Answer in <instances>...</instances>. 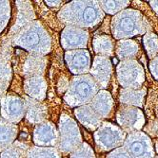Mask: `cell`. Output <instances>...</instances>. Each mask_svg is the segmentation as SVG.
Returning a JSON list of instances; mask_svg holds the SVG:
<instances>
[{
	"mask_svg": "<svg viewBox=\"0 0 158 158\" xmlns=\"http://www.w3.org/2000/svg\"><path fill=\"white\" fill-rule=\"evenodd\" d=\"M12 44L20 47L33 55L42 56L51 51V37L39 21H34L14 35Z\"/></svg>",
	"mask_w": 158,
	"mask_h": 158,
	"instance_id": "2",
	"label": "cell"
},
{
	"mask_svg": "<svg viewBox=\"0 0 158 158\" xmlns=\"http://www.w3.org/2000/svg\"><path fill=\"white\" fill-rule=\"evenodd\" d=\"M58 18L68 26L93 27L102 20L103 12L96 1H73L59 10Z\"/></svg>",
	"mask_w": 158,
	"mask_h": 158,
	"instance_id": "1",
	"label": "cell"
},
{
	"mask_svg": "<svg viewBox=\"0 0 158 158\" xmlns=\"http://www.w3.org/2000/svg\"><path fill=\"white\" fill-rule=\"evenodd\" d=\"M26 148L19 142L13 143L11 146L7 148L0 154V158H22L26 152Z\"/></svg>",
	"mask_w": 158,
	"mask_h": 158,
	"instance_id": "22",
	"label": "cell"
},
{
	"mask_svg": "<svg viewBox=\"0 0 158 158\" xmlns=\"http://www.w3.org/2000/svg\"><path fill=\"white\" fill-rule=\"evenodd\" d=\"M16 4L17 9V17L16 24L11 28V36L18 33L24 27L32 23V21L35 19V14L33 10L31 2L16 1Z\"/></svg>",
	"mask_w": 158,
	"mask_h": 158,
	"instance_id": "11",
	"label": "cell"
},
{
	"mask_svg": "<svg viewBox=\"0 0 158 158\" xmlns=\"http://www.w3.org/2000/svg\"><path fill=\"white\" fill-rule=\"evenodd\" d=\"M82 144L77 123L67 114H63L59 120V134L57 150L63 153L73 152Z\"/></svg>",
	"mask_w": 158,
	"mask_h": 158,
	"instance_id": "4",
	"label": "cell"
},
{
	"mask_svg": "<svg viewBox=\"0 0 158 158\" xmlns=\"http://www.w3.org/2000/svg\"><path fill=\"white\" fill-rule=\"evenodd\" d=\"M12 76L11 64L8 60L0 59V96H4L8 90Z\"/></svg>",
	"mask_w": 158,
	"mask_h": 158,
	"instance_id": "20",
	"label": "cell"
},
{
	"mask_svg": "<svg viewBox=\"0 0 158 158\" xmlns=\"http://www.w3.org/2000/svg\"><path fill=\"white\" fill-rule=\"evenodd\" d=\"M65 60L71 73L85 75L91 67V57L88 50L76 49L70 50L65 54Z\"/></svg>",
	"mask_w": 158,
	"mask_h": 158,
	"instance_id": "8",
	"label": "cell"
},
{
	"mask_svg": "<svg viewBox=\"0 0 158 158\" xmlns=\"http://www.w3.org/2000/svg\"><path fill=\"white\" fill-rule=\"evenodd\" d=\"M70 158H95V156L91 146L84 142L76 150L70 152Z\"/></svg>",
	"mask_w": 158,
	"mask_h": 158,
	"instance_id": "23",
	"label": "cell"
},
{
	"mask_svg": "<svg viewBox=\"0 0 158 158\" xmlns=\"http://www.w3.org/2000/svg\"><path fill=\"white\" fill-rule=\"evenodd\" d=\"M128 2H122V1H101L99 2L100 6L102 9L108 12V13H115L119 10H121L123 7H125Z\"/></svg>",
	"mask_w": 158,
	"mask_h": 158,
	"instance_id": "26",
	"label": "cell"
},
{
	"mask_svg": "<svg viewBox=\"0 0 158 158\" xmlns=\"http://www.w3.org/2000/svg\"><path fill=\"white\" fill-rule=\"evenodd\" d=\"M27 158H61V156L56 148L33 147L28 150Z\"/></svg>",
	"mask_w": 158,
	"mask_h": 158,
	"instance_id": "21",
	"label": "cell"
},
{
	"mask_svg": "<svg viewBox=\"0 0 158 158\" xmlns=\"http://www.w3.org/2000/svg\"><path fill=\"white\" fill-rule=\"evenodd\" d=\"M93 47L97 54L109 56L112 54L113 43L108 35H98L93 38Z\"/></svg>",
	"mask_w": 158,
	"mask_h": 158,
	"instance_id": "19",
	"label": "cell"
},
{
	"mask_svg": "<svg viewBox=\"0 0 158 158\" xmlns=\"http://www.w3.org/2000/svg\"><path fill=\"white\" fill-rule=\"evenodd\" d=\"M18 129L16 124L0 119V150H6L11 146L16 140Z\"/></svg>",
	"mask_w": 158,
	"mask_h": 158,
	"instance_id": "17",
	"label": "cell"
},
{
	"mask_svg": "<svg viewBox=\"0 0 158 158\" xmlns=\"http://www.w3.org/2000/svg\"><path fill=\"white\" fill-rule=\"evenodd\" d=\"M77 120L90 131H94L100 126L101 119L90 105H83L74 110Z\"/></svg>",
	"mask_w": 158,
	"mask_h": 158,
	"instance_id": "15",
	"label": "cell"
},
{
	"mask_svg": "<svg viewBox=\"0 0 158 158\" xmlns=\"http://www.w3.org/2000/svg\"><path fill=\"white\" fill-rule=\"evenodd\" d=\"M69 81H68V79L67 78H65V77H63L60 81H59V82H58V92L59 93H63V92H65L67 89H68V87H69Z\"/></svg>",
	"mask_w": 158,
	"mask_h": 158,
	"instance_id": "28",
	"label": "cell"
},
{
	"mask_svg": "<svg viewBox=\"0 0 158 158\" xmlns=\"http://www.w3.org/2000/svg\"><path fill=\"white\" fill-rule=\"evenodd\" d=\"M99 87L90 75H79L71 79L64 95V100L71 107L91 103Z\"/></svg>",
	"mask_w": 158,
	"mask_h": 158,
	"instance_id": "3",
	"label": "cell"
},
{
	"mask_svg": "<svg viewBox=\"0 0 158 158\" xmlns=\"http://www.w3.org/2000/svg\"><path fill=\"white\" fill-rule=\"evenodd\" d=\"M96 145L103 151H109L120 145L124 135L117 127L111 123H103L94 134Z\"/></svg>",
	"mask_w": 158,
	"mask_h": 158,
	"instance_id": "6",
	"label": "cell"
},
{
	"mask_svg": "<svg viewBox=\"0 0 158 158\" xmlns=\"http://www.w3.org/2000/svg\"><path fill=\"white\" fill-rule=\"evenodd\" d=\"M111 72V64L109 59L103 56H97L94 58L93 66L91 68V74L98 86L106 88L110 81Z\"/></svg>",
	"mask_w": 158,
	"mask_h": 158,
	"instance_id": "10",
	"label": "cell"
},
{
	"mask_svg": "<svg viewBox=\"0 0 158 158\" xmlns=\"http://www.w3.org/2000/svg\"><path fill=\"white\" fill-rule=\"evenodd\" d=\"M26 114L25 100L16 94H6L0 100V116L10 123L19 122Z\"/></svg>",
	"mask_w": 158,
	"mask_h": 158,
	"instance_id": "5",
	"label": "cell"
},
{
	"mask_svg": "<svg viewBox=\"0 0 158 158\" xmlns=\"http://www.w3.org/2000/svg\"><path fill=\"white\" fill-rule=\"evenodd\" d=\"M26 103V119L33 124L43 123L48 116V111L46 106L40 102L31 98H23Z\"/></svg>",
	"mask_w": 158,
	"mask_h": 158,
	"instance_id": "12",
	"label": "cell"
},
{
	"mask_svg": "<svg viewBox=\"0 0 158 158\" xmlns=\"http://www.w3.org/2000/svg\"><path fill=\"white\" fill-rule=\"evenodd\" d=\"M138 111L129 107H122L117 112V121L125 129L132 130L136 128Z\"/></svg>",
	"mask_w": 158,
	"mask_h": 158,
	"instance_id": "18",
	"label": "cell"
},
{
	"mask_svg": "<svg viewBox=\"0 0 158 158\" xmlns=\"http://www.w3.org/2000/svg\"><path fill=\"white\" fill-rule=\"evenodd\" d=\"M11 16V7L9 1H0V33L9 23Z\"/></svg>",
	"mask_w": 158,
	"mask_h": 158,
	"instance_id": "24",
	"label": "cell"
},
{
	"mask_svg": "<svg viewBox=\"0 0 158 158\" xmlns=\"http://www.w3.org/2000/svg\"><path fill=\"white\" fill-rule=\"evenodd\" d=\"M46 66L47 59L45 57L36 55L28 56L23 64L22 74L26 79L36 76H43Z\"/></svg>",
	"mask_w": 158,
	"mask_h": 158,
	"instance_id": "14",
	"label": "cell"
},
{
	"mask_svg": "<svg viewBox=\"0 0 158 158\" xmlns=\"http://www.w3.org/2000/svg\"><path fill=\"white\" fill-rule=\"evenodd\" d=\"M89 33L84 28L67 26L61 33L62 48L68 51L84 49L87 47Z\"/></svg>",
	"mask_w": 158,
	"mask_h": 158,
	"instance_id": "7",
	"label": "cell"
},
{
	"mask_svg": "<svg viewBox=\"0 0 158 158\" xmlns=\"http://www.w3.org/2000/svg\"><path fill=\"white\" fill-rule=\"evenodd\" d=\"M45 3L50 6V7H58L60 6L63 2L62 1H45Z\"/></svg>",
	"mask_w": 158,
	"mask_h": 158,
	"instance_id": "29",
	"label": "cell"
},
{
	"mask_svg": "<svg viewBox=\"0 0 158 158\" xmlns=\"http://www.w3.org/2000/svg\"><path fill=\"white\" fill-rule=\"evenodd\" d=\"M107 158H129V157H128V154L122 149H118L116 151L112 152L111 153H110Z\"/></svg>",
	"mask_w": 158,
	"mask_h": 158,
	"instance_id": "27",
	"label": "cell"
},
{
	"mask_svg": "<svg viewBox=\"0 0 158 158\" xmlns=\"http://www.w3.org/2000/svg\"><path fill=\"white\" fill-rule=\"evenodd\" d=\"M112 99L106 91H100L94 96L91 102L92 109L98 114L99 118H107L112 110Z\"/></svg>",
	"mask_w": 158,
	"mask_h": 158,
	"instance_id": "16",
	"label": "cell"
},
{
	"mask_svg": "<svg viewBox=\"0 0 158 158\" xmlns=\"http://www.w3.org/2000/svg\"><path fill=\"white\" fill-rule=\"evenodd\" d=\"M24 91L31 98L42 102L46 98L47 82L43 76L28 78L24 81Z\"/></svg>",
	"mask_w": 158,
	"mask_h": 158,
	"instance_id": "13",
	"label": "cell"
},
{
	"mask_svg": "<svg viewBox=\"0 0 158 158\" xmlns=\"http://www.w3.org/2000/svg\"><path fill=\"white\" fill-rule=\"evenodd\" d=\"M133 45L130 44V41H122L118 43L117 45V55L120 59H126L130 58V56H132L134 53V50L132 49Z\"/></svg>",
	"mask_w": 158,
	"mask_h": 158,
	"instance_id": "25",
	"label": "cell"
},
{
	"mask_svg": "<svg viewBox=\"0 0 158 158\" xmlns=\"http://www.w3.org/2000/svg\"><path fill=\"white\" fill-rule=\"evenodd\" d=\"M34 142L40 147L56 146L58 143L56 127L49 121L37 125L34 131Z\"/></svg>",
	"mask_w": 158,
	"mask_h": 158,
	"instance_id": "9",
	"label": "cell"
}]
</instances>
